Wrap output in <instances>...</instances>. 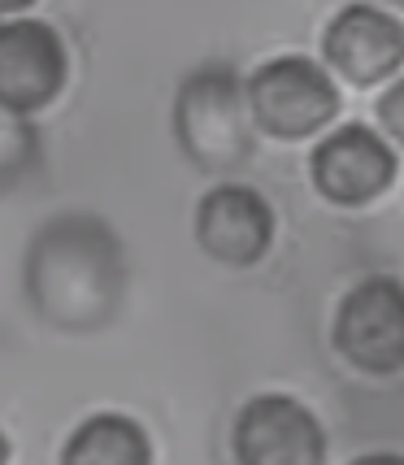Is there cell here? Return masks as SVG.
Returning a JSON list of instances; mask_svg holds the SVG:
<instances>
[{"label":"cell","mask_w":404,"mask_h":465,"mask_svg":"<svg viewBox=\"0 0 404 465\" xmlns=\"http://www.w3.org/2000/svg\"><path fill=\"white\" fill-rule=\"evenodd\" d=\"M196 240L222 265H257L274 243V209L248 183H218L196 204Z\"/></svg>","instance_id":"ba28073f"},{"label":"cell","mask_w":404,"mask_h":465,"mask_svg":"<svg viewBox=\"0 0 404 465\" xmlns=\"http://www.w3.org/2000/svg\"><path fill=\"white\" fill-rule=\"evenodd\" d=\"M40 157V143H35V131L26 126V118L0 109V192L18 187L26 179V170Z\"/></svg>","instance_id":"8fae6325"},{"label":"cell","mask_w":404,"mask_h":465,"mask_svg":"<svg viewBox=\"0 0 404 465\" xmlns=\"http://www.w3.org/2000/svg\"><path fill=\"white\" fill-rule=\"evenodd\" d=\"M322 48L348 83L374 87L404 65V22L374 5H348L330 18Z\"/></svg>","instance_id":"9c48e42d"},{"label":"cell","mask_w":404,"mask_h":465,"mask_svg":"<svg viewBox=\"0 0 404 465\" xmlns=\"http://www.w3.org/2000/svg\"><path fill=\"white\" fill-rule=\"evenodd\" d=\"M231 448L240 465H326V430L296 396H252L235 418Z\"/></svg>","instance_id":"5b68a950"},{"label":"cell","mask_w":404,"mask_h":465,"mask_svg":"<svg viewBox=\"0 0 404 465\" xmlns=\"http://www.w3.org/2000/svg\"><path fill=\"white\" fill-rule=\"evenodd\" d=\"M126 262L118 235L92 213H61L26 248V301L61 331H96L122 309Z\"/></svg>","instance_id":"6da1fadb"},{"label":"cell","mask_w":404,"mask_h":465,"mask_svg":"<svg viewBox=\"0 0 404 465\" xmlns=\"http://www.w3.org/2000/svg\"><path fill=\"white\" fill-rule=\"evenodd\" d=\"M61 465H153V444L135 418L96 413L65 440Z\"/></svg>","instance_id":"30bf717a"},{"label":"cell","mask_w":404,"mask_h":465,"mask_svg":"<svg viewBox=\"0 0 404 465\" xmlns=\"http://www.w3.org/2000/svg\"><path fill=\"white\" fill-rule=\"evenodd\" d=\"M352 465H404V452H365Z\"/></svg>","instance_id":"4fadbf2b"},{"label":"cell","mask_w":404,"mask_h":465,"mask_svg":"<svg viewBox=\"0 0 404 465\" xmlns=\"http://www.w3.org/2000/svg\"><path fill=\"white\" fill-rule=\"evenodd\" d=\"M335 348L361 374L387 379L404 370V283L400 279H361L348 287L335 309Z\"/></svg>","instance_id":"277c9868"},{"label":"cell","mask_w":404,"mask_h":465,"mask_svg":"<svg viewBox=\"0 0 404 465\" xmlns=\"http://www.w3.org/2000/svg\"><path fill=\"white\" fill-rule=\"evenodd\" d=\"M65 74H70V57L48 22H0V109L18 118L40 114L61 96Z\"/></svg>","instance_id":"8992f818"},{"label":"cell","mask_w":404,"mask_h":465,"mask_svg":"<svg viewBox=\"0 0 404 465\" xmlns=\"http://www.w3.org/2000/svg\"><path fill=\"white\" fill-rule=\"evenodd\" d=\"M379 109V122H383V131L391 135L396 143H404V79H396L391 87L383 92V101L374 104Z\"/></svg>","instance_id":"7c38bea8"},{"label":"cell","mask_w":404,"mask_h":465,"mask_svg":"<svg viewBox=\"0 0 404 465\" xmlns=\"http://www.w3.org/2000/svg\"><path fill=\"white\" fill-rule=\"evenodd\" d=\"M309 174H313V187L330 204L357 209V204L379 201L391 187V179H396V153L365 122H348V126L330 131L313 148Z\"/></svg>","instance_id":"52a82bcc"},{"label":"cell","mask_w":404,"mask_h":465,"mask_svg":"<svg viewBox=\"0 0 404 465\" xmlns=\"http://www.w3.org/2000/svg\"><path fill=\"white\" fill-rule=\"evenodd\" d=\"M248 114L274 140H304L340 114V87L313 57H274L243 87Z\"/></svg>","instance_id":"3957f363"},{"label":"cell","mask_w":404,"mask_h":465,"mask_svg":"<svg viewBox=\"0 0 404 465\" xmlns=\"http://www.w3.org/2000/svg\"><path fill=\"white\" fill-rule=\"evenodd\" d=\"M0 465H9V440L0 435Z\"/></svg>","instance_id":"5bb4252c"},{"label":"cell","mask_w":404,"mask_h":465,"mask_svg":"<svg viewBox=\"0 0 404 465\" xmlns=\"http://www.w3.org/2000/svg\"><path fill=\"white\" fill-rule=\"evenodd\" d=\"M174 135L187 162L209 174H240L252 162V114L231 65L192 70L174 101Z\"/></svg>","instance_id":"7a4b0ae2"}]
</instances>
